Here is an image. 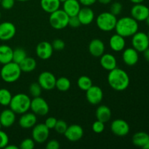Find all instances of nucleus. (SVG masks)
I'll use <instances>...</instances> for the list:
<instances>
[{
  "label": "nucleus",
  "mask_w": 149,
  "mask_h": 149,
  "mask_svg": "<svg viewBox=\"0 0 149 149\" xmlns=\"http://www.w3.org/2000/svg\"><path fill=\"white\" fill-rule=\"evenodd\" d=\"M108 82L110 87L116 91H124L130 85L129 75L123 69L116 67L109 71Z\"/></svg>",
  "instance_id": "f257e3e1"
},
{
  "label": "nucleus",
  "mask_w": 149,
  "mask_h": 149,
  "mask_svg": "<svg viewBox=\"0 0 149 149\" xmlns=\"http://www.w3.org/2000/svg\"><path fill=\"white\" fill-rule=\"evenodd\" d=\"M138 23L132 17H123L117 20L115 30L116 33L123 37L132 36L138 31Z\"/></svg>",
  "instance_id": "f03ea898"
},
{
  "label": "nucleus",
  "mask_w": 149,
  "mask_h": 149,
  "mask_svg": "<svg viewBox=\"0 0 149 149\" xmlns=\"http://www.w3.org/2000/svg\"><path fill=\"white\" fill-rule=\"evenodd\" d=\"M31 101V100L27 95L18 93L12 97L9 106L17 114H23L30 109Z\"/></svg>",
  "instance_id": "7ed1b4c3"
},
{
  "label": "nucleus",
  "mask_w": 149,
  "mask_h": 149,
  "mask_svg": "<svg viewBox=\"0 0 149 149\" xmlns=\"http://www.w3.org/2000/svg\"><path fill=\"white\" fill-rule=\"evenodd\" d=\"M22 71L19 64L11 61L4 64L0 71V76L4 81L7 83H13L17 81L21 76Z\"/></svg>",
  "instance_id": "20e7f679"
},
{
  "label": "nucleus",
  "mask_w": 149,
  "mask_h": 149,
  "mask_svg": "<svg viewBox=\"0 0 149 149\" xmlns=\"http://www.w3.org/2000/svg\"><path fill=\"white\" fill-rule=\"evenodd\" d=\"M117 18L116 16L109 12L102 13L96 19V24L103 31H111L115 29Z\"/></svg>",
  "instance_id": "39448f33"
},
{
  "label": "nucleus",
  "mask_w": 149,
  "mask_h": 149,
  "mask_svg": "<svg viewBox=\"0 0 149 149\" xmlns=\"http://www.w3.org/2000/svg\"><path fill=\"white\" fill-rule=\"evenodd\" d=\"M69 16L63 10L58 9L56 11L50 13L49 22L50 26L56 30H61L68 26Z\"/></svg>",
  "instance_id": "423d86ee"
},
{
  "label": "nucleus",
  "mask_w": 149,
  "mask_h": 149,
  "mask_svg": "<svg viewBox=\"0 0 149 149\" xmlns=\"http://www.w3.org/2000/svg\"><path fill=\"white\" fill-rule=\"evenodd\" d=\"M30 109L33 113L39 116H45L49 113V107L47 102L42 97H33L31 101Z\"/></svg>",
  "instance_id": "0eeeda50"
},
{
  "label": "nucleus",
  "mask_w": 149,
  "mask_h": 149,
  "mask_svg": "<svg viewBox=\"0 0 149 149\" xmlns=\"http://www.w3.org/2000/svg\"><path fill=\"white\" fill-rule=\"evenodd\" d=\"M132 47L138 52H143L149 47V39L147 33L138 31L132 36Z\"/></svg>",
  "instance_id": "6e6552de"
},
{
  "label": "nucleus",
  "mask_w": 149,
  "mask_h": 149,
  "mask_svg": "<svg viewBox=\"0 0 149 149\" xmlns=\"http://www.w3.org/2000/svg\"><path fill=\"white\" fill-rule=\"evenodd\" d=\"M32 139L37 143H43L49 135V130L45 124H38L33 126L32 130Z\"/></svg>",
  "instance_id": "1a4fd4ad"
},
{
  "label": "nucleus",
  "mask_w": 149,
  "mask_h": 149,
  "mask_svg": "<svg viewBox=\"0 0 149 149\" xmlns=\"http://www.w3.org/2000/svg\"><path fill=\"white\" fill-rule=\"evenodd\" d=\"M56 79L55 75L49 71H44L38 77V83L43 90H51L55 87Z\"/></svg>",
  "instance_id": "9d476101"
},
{
  "label": "nucleus",
  "mask_w": 149,
  "mask_h": 149,
  "mask_svg": "<svg viewBox=\"0 0 149 149\" xmlns=\"http://www.w3.org/2000/svg\"><path fill=\"white\" fill-rule=\"evenodd\" d=\"M111 130L116 136H125L130 132V125L124 119H115L111 125Z\"/></svg>",
  "instance_id": "9b49d317"
},
{
  "label": "nucleus",
  "mask_w": 149,
  "mask_h": 149,
  "mask_svg": "<svg viewBox=\"0 0 149 149\" xmlns=\"http://www.w3.org/2000/svg\"><path fill=\"white\" fill-rule=\"evenodd\" d=\"M16 34V27L13 23L8 21L0 23V40L9 41Z\"/></svg>",
  "instance_id": "f8f14e48"
},
{
  "label": "nucleus",
  "mask_w": 149,
  "mask_h": 149,
  "mask_svg": "<svg viewBox=\"0 0 149 149\" xmlns=\"http://www.w3.org/2000/svg\"><path fill=\"white\" fill-rule=\"evenodd\" d=\"M86 98L90 104H99L103 98V90L97 86L93 85L86 91Z\"/></svg>",
  "instance_id": "ddd939ff"
},
{
  "label": "nucleus",
  "mask_w": 149,
  "mask_h": 149,
  "mask_svg": "<svg viewBox=\"0 0 149 149\" xmlns=\"http://www.w3.org/2000/svg\"><path fill=\"white\" fill-rule=\"evenodd\" d=\"M131 17L137 21H144L149 15V8L141 4H135L131 9Z\"/></svg>",
  "instance_id": "4468645a"
},
{
  "label": "nucleus",
  "mask_w": 149,
  "mask_h": 149,
  "mask_svg": "<svg viewBox=\"0 0 149 149\" xmlns=\"http://www.w3.org/2000/svg\"><path fill=\"white\" fill-rule=\"evenodd\" d=\"M66 139L71 142L79 141L84 135L83 128L79 125H71L68 126V128L63 134Z\"/></svg>",
  "instance_id": "2eb2a0df"
},
{
  "label": "nucleus",
  "mask_w": 149,
  "mask_h": 149,
  "mask_svg": "<svg viewBox=\"0 0 149 149\" xmlns=\"http://www.w3.org/2000/svg\"><path fill=\"white\" fill-rule=\"evenodd\" d=\"M36 55L42 60H47L52 57L53 48L52 44L48 42H42L36 47Z\"/></svg>",
  "instance_id": "dca6fc26"
},
{
  "label": "nucleus",
  "mask_w": 149,
  "mask_h": 149,
  "mask_svg": "<svg viewBox=\"0 0 149 149\" xmlns=\"http://www.w3.org/2000/svg\"><path fill=\"white\" fill-rule=\"evenodd\" d=\"M122 59L126 65H130V66L135 65L139 60L138 52L133 47L127 48L124 49V52L122 53Z\"/></svg>",
  "instance_id": "f3484780"
},
{
  "label": "nucleus",
  "mask_w": 149,
  "mask_h": 149,
  "mask_svg": "<svg viewBox=\"0 0 149 149\" xmlns=\"http://www.w3.org/2000/svg\"><path fill=\"white\" fill-rule=\"evenodd\" d=\"M90 53L95 58L101 56L105 52V45L102 40L99 39H94L90 42L88 47Z\"/></svg>",
  "instance_id": "a211bd4d"
},
{
  "label": "nucleus",
  "mask_w": 149,
  "mask_h": 149,
  "mask_svg": "<svg viewBox=\"0 0 149 149\" xmlns=\"http://www.w3.org/2000/svg\"><path fill=\"white\" fill-rule=\"evenodd\" d=\"M37 118L36 115L33 113H23L19 119V125L23 129H30L33 127L36 123Z\"/></svg>",
  "instance_id": "6ab92c4d"
},
{
  "label": "nucleus",
  "mask_w": 149,
  "mask_h": 149,
  "mask_svg": "<svg viewBox=\"0 0 149 149\" xmlns=\"http://www.w3.org/2000/svg\"><path fill=\"white\" fill-rule=\"evenodd\" d=\"M79 19L81 25H90L93 23L95 18V13L93 10L89 7H84L80 9L78 15Z\"/></svg>",
  "instance_id": "aec40b11"
},
{
  "label": "nucleus",
  "mask_w": 149,
  "mask_h": 149,
  "mask_svg": "<svg viewBox=\"0 0 149 149\" xmlns=\"http://www.w3.org/2000/svg\"><path fill=\"white\" fill-rule=\"evenodd\" d=\"M80 9L81 6L79 0H66L63 5V10L69 17L77 15Z\"/></svg>",
  "instance_id": "412c9836"
},
{
  "label": "nucleus",
  "mask_w": 149,
  "mask_h": 149,
  "mask_svg": "<svg viewBox=\"0 0 149 149\" xmlns=\"http://www.w3.org/2000/svg\"><path fill=\"white\" fill-rule=\"evenodd\" d=\"M16 113L11 109H5L0 113V122L4 127H10L15 123Z\"/></svg>",
  "instance_id": "4be33fe9"
},
{
  "label": "nucleus",
  "mask_w": 149,
  "mask_h": 149,
  "mask_svg": "<svg viewBox=\"0 0 149 149\" xmlns=\"http://www.w3.org/2000/svg\"><path fill=\"white\" fill-rule=\"evenodd\" d=\"M126 45L125 37L116 33L111 36L109 39V46L111 49L114 52H121L124 50Z\"/></svg>",
  "instance_id": "5701e85b"
},
{
  "label": "nucleus",
  "mask_w": 149,
  "mask_h": 149,
  "mask_svg": "<svg viewBox=\"0 0 149 149\" xmlns=\"http://www.w3.org/2000/svg\"><path fill=\"white\" fill-rule=\"evenodd\" d=\"M100 63L101 66L104 69L107 70L109 71L114 69L115 68H116V65H117L116 58L112 54L110 53L103 54L100 56Z\"/></svg>",
  "instance_id": "b1692460"
},
{
  "label": "nucleus",
  "mask_w": 149,
  "mask_h": 149,
  "mask_svg": "<svg viewBox=\"0 0 149 149\" xmlns=\"http://www.w3.org/2000/svg\"><path fill=\"white\" fill-rule=\"evenodd\" d=\"M13 49L6 45H0V63L4 64L13 61Z\"/></svg>",
  "instance_id": "393cba45"
},
{
  "label": "nucleus",
  "mask_w": 149,
  "mask_h": 149,
  "mask_svg": "<svg viewBox=\"0 0 149 149\" xmlns=\"http://www.w3.org/2000/svg\"><path fill=\"white\" fill-rule=\"evenodd\" d=\"M96 118L97 120L106 123L110 120L111 117V111L107 106L102 105L97 109L95 112Z\"/></svg>",
  "instance_id": "a878e982"
},
{
  "label": "nucleus",
  "mask_w": 149,
  "mask_h": 149,
  "mask_svg": "<svg viewBox=\"0 0 149 149\" xmlns=\"http://www.w3.org/2000/svg\"><path fill=\"white\" fill-rule=\"evenodd\" d=\"M40 4L44 11L50 14L60 9L61 1L59 0H41Z\"/></svg>",
  "instance_id": "bb28decb"
},
{
  "label": "nucleus",
  "mask_w": 149,
  "mask_h": 149,
  "mask_svg": "<svg viewBox=\"0 0 149 149\" xmlns=\"http://www.w3.org/2000/svg\"><path fill=\"white\" fill-rule=\"evenodd\" d=\"M19 66L23 72H31L36 67V60L31 57L27 56L21 63H19Z\"/></svg>",
  "instance_id": "cd10ccee"
},
{
  "label": "nucleus",
  "mask_w": 149,
  "mask_h": 149,
  "mask_svg": "<svg viewBox=\"0 0 149 149\" xmlns=\"http://www.w3.org/2000/svg\"><path fill=\"white\" fill-rule=\"evenodd\" d=\"M149 140V135L145 132H136L132 137V143L138 147L143 148Z\"/></svg>",
  "instance_id": "c85d7f7f"
},
{
  "label": "nucleus",
  "mask_w": 149,
  "mask_h": 149,
  "mask_svg": "<svg viewBox=\"0 0 149 149\" xmlns=\"http://www.w3.org/2000/svg\"><path fill=\"white\" fill-rule=\"evenodd\" d=\"M55 87L61 92H66L71 87V81L66 77H60L56 79Z\"/></svg>",
  "instance_id": "c756f323"
},
{
  "label": "nucleus",
  "mask_w": 149,
  "mask_h": 149,
  "mask_svg": "<svg viewBox=\"0 0 149 149\" xmlns=\"http://www.w3.org/2000/svg\"><path fill=\"white\" fill-rule=\"evenodd\" d=\"M13 95L7 89H0V105L3 106H7L10 105Z\"/></svg>",
  "instance_id": "7c9ffc66"
},
{
  "label": "nucleus",
  "mask_w": 149,
  "mask_h": 149,
  "mask_svg": "<svg viewBox=\"0 0 149 149\" xmlns=\"http://www.w3.org/2000/svg\"><path fill=\"white\" fill-rule=\"evenodd\" d=\"M77 85L81 90L87 91L90 87L93 86V81L90 77L87 76H81L77 80Z\"/></svg>",
  "instance_id": "2f4dec72"
},
{
  "label": "nucleus",
  "mask_w": 149,
  "mask_h": 149,
  "mask_svg": "<svg viewBox=\"0 0 149 149\" xmlns=\"http://www.w3.org/2000/svg\"><path fill=\"white\" fill-rule=\"evenodd\" d=\"M27 57V54L25 49H22V48H16V49H13V61L16 63L19 64L21 63L25 58Z\"/></svg>",
  "instance_id": "473e14b6"
},
{
  "label": "nucleus",
  "mask_w": 149,
  "mask_h": 149,
  "mask_svg": "<svg viewBox=\"0 0 149 149\" xmlns=\"http://www.w3.org/2000/svg\"><path fill=\"white\" fill-rule=\"evenodd\" d=\"M42 88L38 82L32 83L29 87V93L33 97H39L42 94Z\"/></svg>",
  "instance_id": "72a5a7b5"
},
{
  "label": "nucleus",
  "mask_w": 149,
  "mask_h": 149,
  "mask_svg": "<svg viewBox=\"0 0 149 149\" xmlns=\"http://www.w3.org/2000/svg\"><path fill=\"white\" fill-rule=\"evenodd\" d=\"M67 128H68V125H67L66 122L64 120L60 119V120L57 121L56 125H55L54 129L55 130V131H56L58 133L64 134L65 130H67Z\"/></svg>",
  "instance_id": "f704fd0d"
},
{
  "label": "nucleus",
  "mask_w": 149,
  "mask_h": 149,
  "mask_svg": "<svg viewBox=\"0 0 149 149\" xmlns=\"http://www.w3.org/2000/svg\"><path fill=\"white\" fill-rule=\"evenodd\" d=\"M35 146V141L32 138H26L20 144V149H33Z\"/></svg>",
  "instance_id": "c9c22d12"
},
{
  "label": "nucleus",
  "mask_w": 149,
  "mask_h": 149,
  "mask_svg": "<svg viewBox=\"0 0 149 149\" xmlns=\"http://www.w3.org/2000/svg\"><path fill=\"white\" fill-rule=\"evenodd\" d=\"M92 128H93V132H95L97 134L102 133L103 132V130H105V125L104 123L100 121L97 120L93 123V126H92Z\"/></svg>",
  "instance_id": "e433bc0d"
},
{
  "label": "nucleus",
  "mask_w": 149,
  "mask_h": 149,
  "mask_svg": "<svg viewBox=\"0 0 149 149\" xmlns=\"http://www.w3.org/2000/svg\"><path fill=\"white\" fill-rule=\"evenodd\" d=\"M122 5L120 2H118V1H116V2H113V4L111 6V11L110 13H112L114 15H118L122 13Z\"/></svg>",
  "instance_id": "4c0bfd02"
},
{
  "label": "nucleus",
  "mask_w": 149,
  "mask_h": 149,
  "mask_svg": "<svg viewBox=\"0 0 149 149\" xmlns=\"http://www.w3.org/2000/svg\"><path fill=\"white\" fill-rule=\"evenodd\" d=\"M53 50L61 51L65 48V42L60 39H56L52 42V43Z\"/></svg>",
  "instance_id": "58836bf2"
},
{
  "label": "nucleus",
  "mask_w": 149,
  "mask_h": 149,
  "mask_svg": "<svg viewBox=\"0 0 149 149\" xmlns=\"http://www.w3.org/2000/svg\"><path fill=\"white\" fill-rule=\"evenodd\" d=\"M9 143V137L6 132L0 130V148H4Z\"/></svg>",
  "instance_id": "ea45409f"
},
{
  "label": "nucleus",
  "mask_w": 149,
  "mask_h": 149,
  "mask_svg": "<svg viewBox=\"0 0 149 149\" xmlns=\"http://www.w3.org/2000/svg\"><path fill=\"white\" fill-rule=\"evenodd\" d=\"M68 25H69L72 28H78L79 27L81 23H80V20L79 19L78 16H71L69 17V20H68Z\"/></svg>",
  "instance_id": "a19ab883"
},
{
  "label": "nucleus",
  "mask_w": 149,
  "mask_h": 149,
  "mask_svg": "<svg viewBox=\"0 0 149 149\" xmlns=\"http://www.w3.org/2000/svg\"><path fill=\"white\" fill-rule=\"evenodd\" d=\"M15 1V0H1L0 4L4 10H10L14 6Z\"/></svg>",
  "instance_id": "79ce46f5"
},
{
  "label": "nucleus",
  "mask_w": 149,
  "mask_h": 149,
  "mask_svg": "<svg viewBox=\"0 0 149 149\" xmlns=\"http://www.w3.org/2000/svg\"><path fill=\"white\" fill-rule=\"evenodd\" d=\"M57 119L55 117H52V116H50V117H48L47 119L45 120V125L47 127V128L49 130H52L55 128V125H56L57 122Z\"/></svg>",
  "instance_id": "37998d69"
},
{
  "label": "nucleus",
  "mask_w": 149,
  "mask_h": 149,
  "mask_svg": "<svg viewBox=\"0 0 149 149\" xmlns=\"http://www.w3.org/2000/svg\"><path fill=\"white\" fill-rule=\"evenodd\" d=\"M47 149H59L60 148V143L58 141L55 140H51L47 143L46 146Z\"/></svg>",
  "instance_id": "c03bdc74"
},
{
  "label": "nucleus",
  "mask_w": 149,
  "mask_h": 149,
  "mask_svg": "<svg viewBox=\"0 0 149 149\" xmlns=\"http://www.w3.org/2000/svg\"><path fill=\"white\" fill-rule=\"evenodd\" d=\"M80 4H82L84 7H90L93 5L97 1V0H79Z\"/></svg>",
  "instance_id": "a18cd8bd"
},
{
  "label": "nucleus",
  "mask_w": 149,
  "mask_h": 149,
  "mask_svg": "<svg viewBox=\"0 0 149 149\" xmlns=\"http://www.w3.org/2000/svg\"><path fill=\"white\" fill-rule=\"evenodd\" d=\"M143 55L145 59L148 62H149V47L147 48L145 51L143 52Z\"/></svg>",
  "instance_id": "49530a36"
},
{
  "label": "nucleus",
  "mask_w": 149,
  "mask_h": 149,
  "mask_svg": "<svg viewBox=\"0 0 149 149\" xmlns=\"http://www.w3.org/2000/svg\"><path fill=\"white\" fill-rule=\"evenodd\" d=\"M4 148L6 149H18L19 147L16 146L15 145H9V143L6 146V147Z\"/></svg>",
  "instance_id": "de8ad7c7"
},
{
  "label": "nucleus",
  "mask_w": 149,
  "mask_h": 149,
  "mask_svg": "<svg viewBox=\"0 0 149 149\" xmlns=\"http://www.w3.org/2000/svg\"><path fill=\"white\" fill-rule=\"evenodd\" d=\"M97 1H98V2H100L102 4H108L111 3V0H97Z\"/></svg>",
  "instance_id": "09e8293b"
},
{
  "label": "nucleus",
  "mask_w": 149,
  "mask_h": 149,
  "mask_svg": "<svg viewBox=\"0 0 149 149\" xmlns=\"http://www.w3.org/2000/svg\"><path fill=\"white\" fill-rule=\"evenodd\" d=\"M130 1L133 3V4H140V3H142L145 0H130Z\"/></svg>",
  "instance_id": "8fccbe9b"
},
{
  "label": "nucleus",
  "mask_w": 149,
  "mask_h": 149,
  "mask_svg": "<svg viewBox=\"0 0 149 149\" xmlns=\"http://www.w3.org/2000/svg\"><path fill=\"white\" fill-rule=\"evenodd\" d=\"M143 148L144 149H149V140H148V142L146 143V145L143 146Z\"/></svg>",
  "instance_id": "3c124183"
},
{
  "label": "nucleus",
  "mask_w": 149,
  "mask_h": 149,
  "mask_svg": "<svg viewBox=\"0 0 149 149\" xmlns=\"http://www.w3.org/2000/svg\"><path fill=\"white\" fill-rule=\"evenodd\" d=\"M145 21H146V23L147 26H148V27H149V15L148 16V17H147V18L146 19V20H145Z\"/></svg>",
  "instance_id": "603ef678"
},
{
  "label": "nucleus",
  "mask_w": 149,
  "mask_h": 149,
  "mask_svg": "<svg viewBox=\"0 0 149 149\" xmlns=\"http://www.w3.org/2000/svg\"><path fill=\"white\" fill-rule=\"evenodd\" d=\"M15 1H29V0H15Z\"/></svg>",
  "instance_id": "864d4df0"
},
{
  "label": "nucleus",
  "mask_w": 149,
  "mask_h": 149,
  "mask_svg": "<svg viewBox=\"0 0 149 149\" xmlns=\"http://www.w3.org/2000/svg\"><path fill=\"white\" fill-rule=\"evenodd\" d=\"M59 1H61V2H62V3H63L64 1H66V0H59Z\"/></svg>",
  "instance_id": "5fc2aeb1"
},
{
  "label": "nucleus",
  "mask_w": 149,
  "mask_h": 149,
  "mask_svg": "<svg viewBox=\"0 0 149 149\" xmlns=\"http://www.w3.org/2000/svg\"><path fill=\"white\" fill-rule=\"evenodd\" d=\"M1 127H2V125H1V122H0V130H1Z\"/></svg>",
  "instance_id": "6e6d98bb"
},
{
  "label": "nucleus",
  "mask_w": 149,
  "mask_h": 149,
  "mask_svg": "<svg viewBox=\"0 0 149 149\" xmlns=\"http://www.w3.org/2000/svg\"><path fill=\"white\" fill-rule=\"evenodd\" d=\"M147 35H148V39H149V31H148V33H147Z\"/></svg>",
  "instance_id": "4d7b16f0"
},
{
  "label": "nucleus",
  "mask_w": 149,
  "mask_h": 149,
  "mask_svg": "<svg viewBox=\"0 0 149 149\" xmlns=\"http://www.w3.org/2000/svg\"><path fill=\"white\" fill-rule=\"evenodd\" d=\"M0 18H1V11H0Z\"/></svg>",
  "instance_id": "13d9d810"
},
{
  "label": "nucleus",
  "mask_w": 149,
  "mask_h": 149,
  "mask_svg": "<svg viewBox=\"0 0 149 149\" xmlns=\"http://www.w3.org/2000/svg\"><path fill=\"white\" fill-rule=\"evenodd\" d=\"M0 2H1V0H0Z\"/></svg>",
  "instance_id": "bf43d9fd"
}]
</instances>
